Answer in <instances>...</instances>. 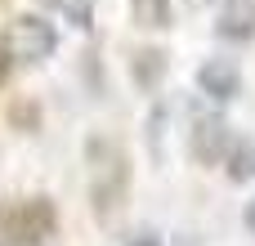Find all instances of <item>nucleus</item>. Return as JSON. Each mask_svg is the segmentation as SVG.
Returning a JSON list of instances; mask_svg holds the SVG:
<instances>
[{"mask_svg": "<svg viewBox=\"0 0 255 246\" xmlns=\"http://www.w3.org/2000/svg\"><path fill=\"white\" fill-rule=\"evenodd\" d=\"M130 13L139 27H166L170 22V0H130Z\"/></svg>", "mask_w": 255, "mask_h": 246, "instance_id": "obj_6", "label": "nucleus"}, {"mask_svg": "<svg viewBox=\"0 0 255 246\" xmlns=\"http://www.w3.org/2000/svg\"><path fill=\"white\" fill-rule=\"evenodd\" d=\"M9 45H13V58H22V63H40V58L54 54L58 31H54V22H45V18H18Z\"/></svg>", "mask_w": 255, "mask_h": 246, "instance_id": "obj_2", "label": "nucleus"}, {"mask_svg": "<svg viewBox=\"0 0 255 246\" xmlns=\"http://www.w3.org/2000/svg\"><path fill=\"white\" fill-rule=\"evenodd\" d=\"M197 85H202L211 99L229 103V99L238 94V67H233V63H224V58H206V63H202V72H197Z\"/></svg>", "mask_w": 255, "mask_h": 246, "instance_id": "obj_3", "label": "nucleus"}, {"mask_svg": "<svg viewBox=\"0 0 255 246\" xmlns=\"http://www.w3.org/2000/svg\"><path fill=\"white\" fill-rule=\"evenodd\" d=\"M255 175V143H238L233 148V157H229V179H251Z\"/></svg>", "mask_w": 255, "mask_h": 246, "instance_id": "obj_7", "label": "nucleus"}, {"mask_svg": "<svg viewBox=\"0 0 255 246\" xmlns=\"http://www.w3.org/2000/svg\"><path fill=\"white\" fill-rule=\"evenodd\" d=\"M90 161H94V211L99 215H112L117 202H121V188H126V161L121 152L108 143V139H90Z\"/></svg>", "mask_w": 255, "mask_h": 246, "instance_id": "obj_1", "label": "nucleus"}, {"mask_svg": "<svg viewBox=\"0 0 255 246\" xmlns=\"http://www.w3.org/2000/svg\"><path fill=\"white\" fill-rule=\"evenodd\" d=\"M193 152H197V161H220V152H224V125L211 117V121H197V134H193Z\"/></svg>", "mask_w": 255, "mask_h": 246, "instance_id": "obj_5", "label": "nucleus"}, {"mask_svg": "<svg viewBox=\"0 0 255 246\" xmlns=\"http://www.w3.org/2000/svg\"><path fill=\"white\" fill-rule=\"evenodd\" d=\"M220 36H224V40H251V36H255V4H251V0H238V4L224 9V18H220Z\"/></svg>", "mask_w": 255, "mask_h": 246, "instance_id": "obj_4", "label": "nucleus"}, {"mask_svg": "<svg viewBox=\"0 0 255 246\" xmlns=\"http://www.w3.org/2000/svg\"><path fill=\"white\" fill-rule=\"evenodd\" d=\"M247 229L255 233V197H251V206H247Z\"/></svg>", "mask_w": 255, "mask_h": 246, "instance_id": "obj_9", "label": "nucleus"}, {"mask_svg": "<svg viewBox=\"0 0 255 246\" xmlns=\"http://www.w3.org/2000/svg\"><path fill=\"white\" fill-rule=\"evenodd\" d=\"M126 246H161V238H157V233H134Z\"/></svg>", "mask_w": 255, "mask_h": 246, "instance_id": "obj_8", "label": "nucleus"}]
</instances>
